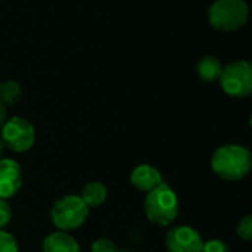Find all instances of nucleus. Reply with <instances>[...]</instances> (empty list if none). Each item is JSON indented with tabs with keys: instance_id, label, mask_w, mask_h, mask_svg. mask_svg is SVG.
Returning <instances> with one entry per match:
<instances>
[{
	"instance_id": "f257e3e1",
	"label": "nucleus",
	"mask_w": 252,
	"mask_h": 252,
	"mask_svg": "<svg viewBox=\"0 0 252 252\" xmlns=\"http://www.w3.org/2000/svg\"><path fill=\"white\" fill-rule=\"evenodd\" d=\"M211 168L225 181H239L251 171V152L237 144L222 146L214 152Z\"/></svg>"
},
{
	"instance_id": "f03ea898",
	"label": "nucleus",
	"mask_w": 252,
	"mask_h": 252,
	"mask_svg": "<svg viewBox=\"0 0 252 252\" xmlns=\"http://www.w3.org/2000/svg\"><path fill=\"white\" fill-rule=\"evenodd\" d=\"M144 212L150 222L159 227L171 225L180 212V202L175 191L168 184H160L158 189L146 194Z\"/></svg>"
},
{
	"instance_id": "7ed1b4c3",
	"label": "nucleus",
	"mask_w": 252,
	"mask_h": 252,
	"mask_svg": "<svg viewBox=\"0 0 252 252\" xmlns=\"http://www.w3.org/2000/svg\"><path fill=\"white\" fill-rule=\"evenodd\" d=\"M249 17L245 0H217L208 11L209 23L220 32H236L243 27Z\"/></svg>"
},
{
	"instance_id": "20e7f679",
	"label": "nucleus",
	"mask_w": 252,
	"mask_h": 252,
	"mask_svg": "<svg viewBox=\"0 0 252 252\" xmlns=\"http://www.w3.org/2000/svg\"><path fill=\"white\" fill-rule=\"evenodd\" d=\"M89 217V208L80 196L67 194L58 199L51 209V220L60 231L80 228Z\"/></svg>"
},
{
	"instance_id": "39448f33",
	"label": "nucleus",
	"mask_w": 252,
	"mask_h": 252,
	"mask_svg": "<svg viewBox=\"0 0 252 252\" xmlns=\"http://www.w3.org/2000/svg\"><path fill=\"white\" fill-rule=\"evenodd\" d=\"M222 91L234 98L252 95V63L236 61L222 68L220 76Z\"/></svg>"
},
{
	"instance_id": "423d86ee",
	"label": "nucleus",
	"mask_w": 252,
	"mask_h": 252,
	"mask_svg": "<svg viewBox=\"0 0 252 252\" xmlns=\"http://www.w3.org/2000/svg\"><path fill=\"white\" fill-rule=\"evenodd\" d=\"M2 140L5 147L15 153L27 152L36 141V129L30 120L21 116H14L6 120L2 128Z\"/></svg>"
},
{
	"instance_id": "0eeeda50",
	"label": "nucleus",
	"mask_w": 252,
	"mask_h": 252,
	"mask_svg": "<svg viewBox=\"0 0 252 252\" xmlns=\"http://www.w3.org/2000/svg\"><path fill=\"white\" fill-rule=\"evenodd\" d=\"M165 246L168 252H202L203 239L193 227L177 225L166 233Z\"/></svg>"
},
{
	"instance_id": "6e6552de",
	"label": "nucleus",
	"mask_w": 252,
	"mask_h": 252,
	"mask_svg": "<svg viewBox=\"0 0 252 252\" xmlns=\"http://www.w3.org/2000/svg\"><path fill=\"white\" fill-rule=\"evenodd\" d=\"M23 187V169L14 159H0V199L14 197Z\"/></svg>"
},
{
	"instance_id": "1a4fd4ad",
	"label": "nucleus",
	"mask_w": 252,
	"mask_h": 252,
	"mask_svg": "<svg viewBox=\"0 0 252 252\" xmlns=\"http://www.w3.org/2000/svg\"><path fill=\"white\" fill-rule=\"evenodd\" d=\"M129 181L137 190L147 194L152 190L158 189L160 184H163V177L156 166L143 163L134 168V171L131 172Z\"/></svg>"
},
{
	"instance_id": "9d476101",
	"label": "nucleus",
	"mask_w": 252,
	"mask_h": 252,
	"mask_svg": "<svg viewBox=\"0 0 252 252\" xmlns=\"http://www.w3.org/2000/svg\"><path fill=\"white\" fill-rule=\"evenodd\" d=\"M43 252H80L79 242L67 231H54L43 239Z\"/></svg>"
},
{
	"instance_id": "9b49d317",
	"label": "nucleus",
	"mask_w": 252,
	"mask_h": 252,
	"mask_svg": "<svg viewBox=\"0 0 252 252\" xmlns=\"http://www.w3.org/2000/svg\"><path fill=\"white\" fill-rule=\"evenodd\" d=\"M222 64L221 61L214 57V55H205L199 60L197 65H196V71L199 74V77L203 82H215L220 79L221 73H222Z\"/></svg>"
},
{
	"instance_id": "f8f14e48",
	"label": "nucleus",
	"mask_w": 252,
	"mask_h": 252,
	"mask_svg": "<svg viewBox=\"0 0 252 252\" xmlns=\"http://www.w3.org/2000/svg\"><path fill=\"white\" fill-rule=\"evenodd\" d=\"M107 196H108L107 187H105L102 183H98V181L88 183V184L82 189V193H80L82 200L86 203V206H88L89 209H91V208H98V206H101V205L107 200Z\"/></svg>"
},
{
	"instance_id": "ddd939ff",
	"label": "nucleus",
	"mask_w": 252,
	"mask_h": 252,
	"mask_svg": "<svg viewBox=\"0 0 252 252\" xmlns=\"http://www.w3.org/2000/svg\"><path fill=\"white\" fill-rule=\"evenodd\" d=\"M23 89L21 85L17 80H8L2 83L0 88V102L3 105H14L21 99Z\"/></svg>"
},
{
	"instance_id": "4468645a",
	"label": "nucleus",
	"mask_w": 252,
	"mask_h": 252,
	"mask_svg": "<svg viewBox=\"0 0 252 252\" xmlns=\"http://www.w3.org/2000/svg\"><path fill=\"white\" fill-rule=\"evenodd\" d=\"M20 251V246H18V242H17V237L0 228V252H18Z\"/></svg>"
},
{
	"instance_id": "2eb2a0df",
	"label": "nucleus",
	"mask_w": 252,
	"mask_h": 252,
	"mask_svg": "<svg viewBox=\"0 0 252 252\" xmlns=\"http://www.w3.org/2000/svg\"><path fill=\"white\" fill-rule=\"evenodd\" d=\"M236 233L242 240H246V242L252 240V214L243 217L239 221V224L236 227Z\"/></svg>"
},
{
	"instance_id": "dca6fc26",
	"label": "nucleus",
	"mask_w": 252,
	"mask_h": 252,
	"mask_svg": "<svg viewBox=\"0 0 252 252\" xmlns=\"http://www.w3.org/2000/svg\"><path fill=\"white\" fill-rule=\"evenodd\" d=\"M117 246L113 240L107 239V237H101L96 239L92 245H91V252H116Z\"/></svg>"
},
{
	"instance_id": "f3484780",
	"label": "nucleus",
	"mask_w": 252,
	"mask_h": 252,
	"mask_svg": "<svg viewBox=\"0 0 252 252\" xmlns=\"http://www.w3.org/2000/svg\"><path fill=\"white\" fill-rule=\"evenodd\" d=\"M12 208L11 205L8 203V200L5 199H0V228L6 227L11 220H12Z\"/></svg>"
},
{
	"instance_id": "a211bd4d",
	"label": "nucleus",
	"mask_w": 252,
	"mask_h": 252,
	"mask_svg": "<svg viewBox=\"0 0 252 252\" xmlns=\"http://www.w3.org/2000/svg\"><path fill=\"white\" fill-rule=\"evenodd\" d=\"M202 252H230L228 246L218 239H211L208 242H203Z\"/></svg>"
},
{
	"instance_id": "6ab92c4d",
	"label": "nucleus",
	"mask_w": 252,
	"mask_h": 252,
	"mask_svg": "<svg viewBox=\"0 0 252 252\" xmlns=\"http://www.w3.org/2000/svg\"><path fill=\"white\" fill-rule=\"evenodd\" d=\"M6 120H8V108H6V105H3L2 102H0V129L3 128Z\"/></svg>"
},
{
	"instance_id": "aec40b11",
	"label": "nucleus",
	"mask_w": 252,
	"mask_h": 252,
	"mask_svg": "<svg viewBox=\"0 0 252 252\" xmlns=\"http://www.w3.org/2000/svg\"><path fill=\"white\" fill-rule=\"evenodd\" d=\"M3 152H5V143H3L2 137H0V159L3 156Z\"/></svg>"
},
{
	"instance_id": "412c9836",
	"label": "nucleus",
	"mask_w": 252,
	"mask_h": 252,
	"mask_svg": "<svg viewBox=\"0 0 252 252\" xmlns=\"http://www.w3.org/2000/svg\"><path fill=\"white\" fill-rule=\"evenodd\" d=\"M249 125L252 126V114H251V117H249Z\"/></svg>"
},
{
	"instance_id": "4be33fe9",
	"label": "nucleus",
	"mask_w": 252,
	"mask_h": 252,
	"mask_svg": "<svg viewBox=\"0 0 252 252\" xmlns=\"http://www.w3.org/2000/svg\"><path fill=\"white\" fill-rule=\"evenodd\" d=\"M251 171H252V153H251Z\"/></svg>"
},
{
	"instance_id": "5701e85b",
	"label": "nucleus",
	"mask_w": 252,
	"mask_h": 252,
	"mask_svg": "<svg viewBox=\"0 0 252 252\" xmlns=\"http://www.w3.org/2000/svg\"><path fill=\"white\" fill-rule=\"evenodd\" d=\"M116 252H128V251H120V249H117Z\"/></svg>"
},
{
	"instance_id": "b1692460",
	"label": "nucleus",
	"mask_w": 252,
	"mask_h": 252,
	"mask_svg": "<svg viewBox=\"0 0 252 252\" xmlns=\"http://www.w3.org/2000/svg\"><path fill=\"white\" fill-rule=\"evenodd\" d=\"M0 88H2V83H0Z\"/></svg>"
}]
</instances>
